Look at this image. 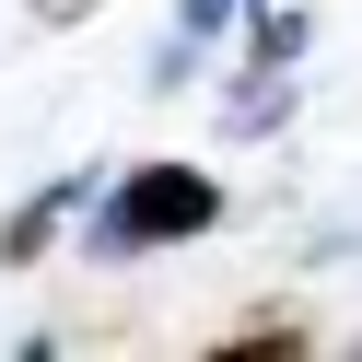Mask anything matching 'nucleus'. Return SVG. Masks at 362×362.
Returning a JSON list of instances; mask_svg holds the SVG:
<instances>
[{"mask_svg":"<svg viewBox=\"0 0 362 362\" xmlns=\"http://www.w3.org/2000/svg\"><path fill=\"white\" fill-rule=\"evenodd\" d=\"M222 12H234V0H187V35H211V24H222Z\"/></svg>","mask_w":362,"mask_h":362,"instance_id":"2","label":"nucleus"},{"mask_svg":"<svg viewBox=\"0 0 362 362\" xmlns=\"http://www.w3.org/2000/svg\"><path fill=\"white\" fill-rule=\"evenodd\" d=\"M222 222V187L199 164H141V175H117V199L94 211V245L105 257H141V245H187V234H211Z\"/></svg>","mask_w":362,"mask_h":362,"instance_id":"1","label":"nucleus"}]
</instances>
